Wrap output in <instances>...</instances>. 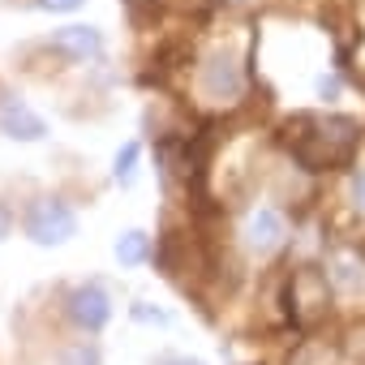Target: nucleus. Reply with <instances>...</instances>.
Wrapping results in <instances>:
<instances>
[{
	"mask_svg": "<svg viewBox=\"0 0 365 365\" xmlns=\"http://www.w3.org/2000/svg\"><path fill=\"white\" fill-rule=\"evenodd\" d=\"M284 146L292 150V159L305 172H322V168H339L348 163L352 146H356V120L348 116H292L284 125Z\"/></svg>",
	"mask_w": 365,
	"mask_h": 365,
	"instance_id": "1",
	"label": "nucleus"
},
{
	"mask_svg": "<svg viewBox=\"0 0 365 365\" xmlns=\"http://www.w3.org/2000/svg\"><path fill=\"white\" fill-rule=\"evenodd\" d=\"M22 232H26L35 245H43V250L65 245V241L78 237V211H73L65 198L43 194V198H35V202L26 207V215H22Z\"/></svg>",
	"mask_w": 365,
	"mask_h": 365,
	"instance_id": "2",
	"label": "nucleus"
},
{
	"mask_svg": "<svg viewBox=\"0 0 365 365\" xmlns=\"http://www.w3.org/2000/svg\"><path fill=\"white\" fill-rule=\"evenodd\" d=\"M331 279H327V271H318V267H297L292 271V279H288V292H284V301H288V318L297 322V327H314V322H322L327 318V309H331Z\"/></svg>",
	"mask_w": 365,
	"mask_h": 365,
	"instance_id": "3",
	"label": "nucleus"
},
{
	"mask_svg": "<svg viewBox=\"0 0 365 365\" xmlns=\"http://www.w3.org/2000/svg\"><path fill=\"white\" fill-rule=\"evenodd\" d=\"M198 95L207 103H237L245 95V69L232 52H211L198 65Z\"/></svg>",
	"mask_w": 365,
	"mask_h": 365,
	"instance_id": "4",
	"label": "nucleus"
},
{
	"mask_svg": "<svg viewBox=\"0 0 365 365\" xmlns=\"http://www.w3.org/2000/svg\"><path fill=\"white\" fill-rule=\"evenodd\" d=\"M65 314H69V322L78 331L95 335V331H103L112 322V297L103 292V284H78L65 297Z\"/></svg>",
	"mask_w": 365,
	"mask_h": 365,
	"instance_id": "5",
	"label": "nucleus"
},
{
	"mask_svg": "<svg viewBox=\"0 0 365 365\" xmlns=\"http://www.w3.org/2000/svg\"><path fill=\"white\" fill-rule=\"evenodd\" d=\"M241 241H245L250 254L271 258V254L284 250V241H288V220H284L275 207H258V211L245 215V224H241Z\"/></svg>",
	"mask_w": 365,
	"mask_h": 365,
	"instance_id": "6",
	"label": "nucleus"
},
{
	"mask_svg": "<svg viewBox=\"0 0 365 365\" xmlns=\"http://www.w3.org/2000/svg\"><path fill=\"white\" fill-rule=\"evenodd\" d=\"M52 56L69 61V65H86V61H99L103 56V31L99 26H61L48 35L43 43Z\"/></svg>",
	"mask_w": 365,
	"mask_h": 365,
	"instance_id": "7",
	"label": "nucleus"
},
{
	"mask_svg": "<svg viewBox=\"0 0 365 365\" xmlns=\"http://www.w3.org/2000/svg\"><path fill=\"white\" fill-rule=\"evenodd\" d=\"M0 133L14 142H43L48 138V120L18 95H0Z\"/></svg>",
	"mask_w": 365,
	"mask_h": 365,
	"instance_id": "8",
	"label": "nucleus"
},
{
	"mask_svg": "<svg viewBox=\"0 0 365 365\" xmlns=\"http://www.w3.org/2000/svg\"><path fill=\"white\" fill-rule=\"evenodd\" d=\"M327 279H331V288H335V292H344V297H356V292H365V267H361L356 258H348V254L331 258V267H327Z\"/></svg>",
	"mask_w": 365,
	"mask_h": 365,
	"instance_id": "9",
	"label": "nucleus"
},
{
	"mask_svg": "<svg viewBox=\"0 0 365 365\" xmlns=\"http://www.w3.org/2000/svg\"><path fill=\"white\" fill-rule=\"evenodd\" d=\"M146 258H150V237L142 228H129L116 237V262L120 267H142Z\"/></svg>",
	"mask_w": 365,
	"mask_h": 365,
	"instance_id": "10",
	"label": "nucleus"
},
{
	"mask_svg": "<svg viewBox=\"0 0 365 365\" xmlns=\"http://www.w3.org/2000/svg\"><path fill=\"white\" fill-rule=\"evenodd\" d=\"M138 155H142L138 142H125V146L116 150V159H112V180H116V185H133V176H138Z\"/></svg>",
	"mask_w": 365,
	"mask_h": 365,
	"instance_id": "11",
	"label": "nucleus"
},
{
	"mask_svg": "<svg viewBox=\"0 0 365 365\" xmlns=\"http://www.w3.org/2000/svg\"><path fill=\"white\" fill-rule=\"evenodd\" d=\"M56 365H103V356H99V348H95L91 339H78V344L61 348Z\"/></svg>",
	"mask_w": 365,
	"mask_h": 365,
	"instance_id": "12",
	"label": "nucleus"
},
{
	"mask_svg": "<svg viewBox=\"0 0 365 365\" xmlns=\"http://www.w3.org/2000/svg\"><path fill=\"white\" fill-rule=\"evenodd\" d=\"M348 194H352V207L365 215V163L352 172V185H348Z\"/></svg>",
	"mask_w": 365,
	"mask_h": 365,
	"instance_id": "13",
	"label": "nucleus"
},
{
	"mask_svg": "<svg viewBox=\"0 0 365 365\" xmlns=\"http://www.w3.org/2000/svg\"><path fill=\"white\" fill-rule=\"evenodd\" d=\"M82 5L86 0H35V9H43V14H73Z\"/></svg>",
	"mask_w": 365,
	"mask_h": 365,
	"instance_id": "14",
	"label": "nucleus"
},
{
	"mask_svg": "<svg viewBox=\"0 0 365 365\" xmlns=\"http://www.w3.org/2000/svg\"><path fill=\"white\" fill-rule=\"evenodd\" d=\"M133 318H138V322H159V327L168 322V314H163V309H150L146 301H138V305H133Z\"/></svg>",
	"mask_w": 365,
	"mask_h": 365,
	"instance_id": "15",
	"label": "nucleus"
},
{
	"mask_svg": "<svg viewBox=\"0 0 365 365\" xmlns=\"http://www.w3.org/2000/svg\"><path fill=\"white\" fill-rule=\"evenodd\" d=\"M14 237V207L0 198V241H9Z\"/></svg>",
	"mask_w": 365,
	"mask_h": 365,
	"instance_id": "16",
	"label": "nucleus"
},
{
	"mask_svg": "<svg viewBox=\"0 0 365 365\" xmlns=\"http://www.w3.org/2000/svg\"><path fill=\"white\" fill-rule=\"evenodd\" d=\"M318 91H322V95H335V91H339V82H335V78H322V82H318Z\"/></svg>",
	"mask_w": 365,
	"mask_h": 365,
	"instance_id": "17",
	"label": "nucleus"
},
{
	"mask_svg": "<svg viewBox=\"0 0 365 365\" xmlns=\"http://www.w3.org/2000/svg\"><path fill=\"white\" fill-rule=\"evenodd\" d=\"M163 365H202V361H190V356H172V361H163Z\"/></svg>",
	"mask_w": 365,
	"mask_h": 365,
	"instance_id": "18",
	"label": "nucleus"
},
{
	"mask_svg": "<svg viewBox=\"0 0 365 365\" xmlns=\"http://www.w3.org/2000/svg\"><path fill=\"white\" fill-rule=\"evenodd\" d=\"M146 5H150V9H155V5H159V0H146Z\"/></svg>",
	"mask_w": 365,
	"mask_h": 365,
	"instance_id": "19",
	"label": "nucleus"
}]
</instances>
